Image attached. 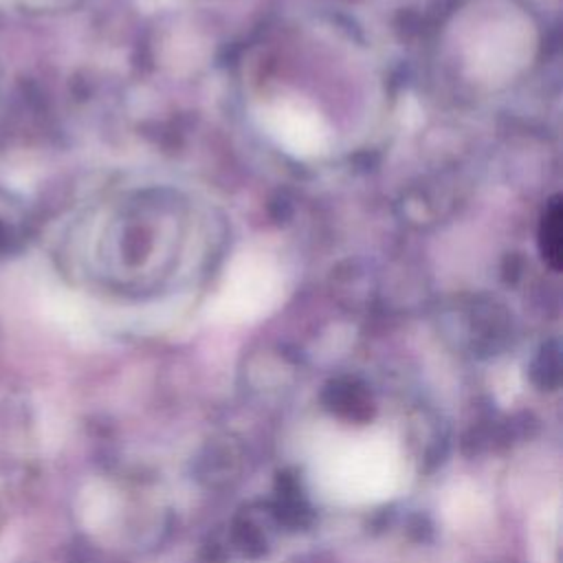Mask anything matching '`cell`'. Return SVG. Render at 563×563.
Wrapping results in <instances>:
<instances>
[{"label": "cell", "mask_w": 563, "mask_h": 563, "mask_svg": "<svg viewBox=\"0 0 563 563\" xmlns=\"http://www.w3.org/2000/svg\"><path fill=\"white\" fill-rule=\"evenodd\" d=\"M405 460L396 440L385 431L334 433L317 444L312 479L317 490L345 506L376 504L398 493Z\"/></svg>", "instance_id": "6da1fadb"}, {"label": "cell", "mask_w": 563, "mask_h": 563, "mask_svg": "<svg viewBox=\"0 0 563 563\" xmlns=\"http://www.w3.org/2000/svg\"><path fill=\"white\" fill-rule=\"evenodd\" d=\"M559 526V499H554V506L545 508L532 523V552L537 563H556Z\"/></svg>", "instance_id": "7a4b0ae2"}, {"label": "cell", "mask_w": 563, "mask_h": 563, "mask_svg": "<svg viewBox=\"0 0 563 563\" xmlns=\"http://www.w3.org/2000/svg\"><path fill=\"white\" fill-rule=\"evenodd\" d=\"M539 242H541V253L543 257L554 266L559 268L561 264V211H559V205L554 202L550 207V211L543 216V222H541V233H539Z\"/></svg>", "instance_id": "3957f363"}]
</instances>
